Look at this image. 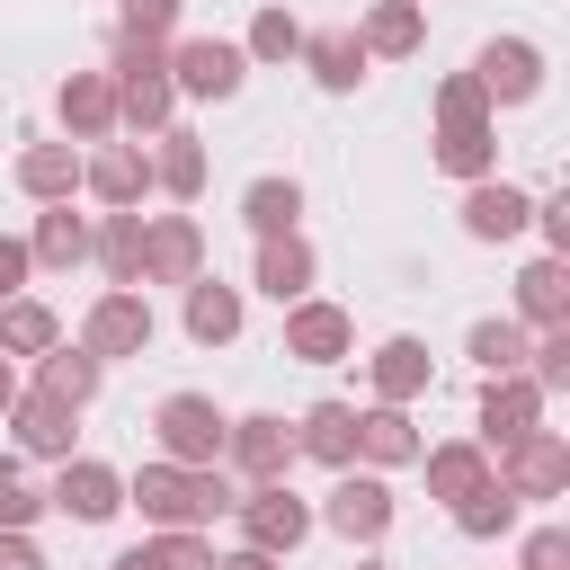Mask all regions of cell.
Returning a JSON list of instances; mask_svg holds the SVG:
<instances>
[{"instance_id": "6da1fadb", "label": "cell", "mask_w": 570, "mask_h": 570, "mask_svg": "<svg viewBox=\"0 0 570 570\" xmlns=\"http://www.w3.org/2000/svg\"><path fill=\"white\" fill-rule=\"evenodd\" d=\"M125 499H134L151 525H169V534H196V525H214V517L240 508V490H232L223 472H178V463H142Z\"/></svg>"}, {"instance_id": "7a4b0ae2", "label": "cell", "mask_w": 570, "mask_h": 570, "mask_svg": "<svg viewBox=\"0 0 570 570\" xmlns=\"http://www.w3.org/2000/svg\"><path fill=\"white\" fill-rule=\"evenodd\" d=\"M151 436H160V463H178V472H214V463H223L232 419H223L205 392H169V401H160V419H151Z\"/></svg>"}, {"instance_id": "3957f363", "label": "cell", "mask_w": 570, "mask_h": 570, "mask_svg": "<svg viewBox=\"0 0 570 570\" xmlns=\"http://www.w3.org/2000/svg\"><path fill=\"white\" fill-rule=\"evenodd\" d=\"M169 53L160 45H125L116 53V116L125 125H169Z\"/></svg>"}, {"instance_id": "277c9868", "label": "cell", "mask_w": 570, "mask_h": 570, "mask_svg": "<svg viewBox=\"0 0 570 570\" xmlns=\"http://www.w3.org/2000/svg\"><path fill=\"white\" fill-rule=\"evenodd\" d=\"M80 347L107 365V356H142L151 347V303L134 294V285H116V294H98L89 303V330H80Z\"/></svg>"}, {"instance_id": "5b68a950", "label": "cell", "mask_w": 570, "mask_h": 570, "mask_svg": "<svg viewBox=\"0 0 570 570\" xmlns=\"http://www.w3.org/2000/svg\"><path fill=\"white\" fill-rule=\"evenodd\" d=\"M232 517L249 525V552H267V561H276V552H294V543L312 534V508H303V499H294L285 481H258V490H249V499H240Z\"/></svg>"}, {"instance_id": "8992f818", "label": "cell", "mask_w": 570, "mask_h": 570, "mask_svg": "<svg viewBox=\"0 0 570 570\" xmlns=\"http://www.w3.org/2000/svg\"><path fill=\"white\" fill-rule=\"evenodd\" d=\"M240 71H249V53L223 45V36H187V45L169 53V89H187V98H232Z\"/></svg>"}, {"instance_id": "52a82bcc", "label": "cell", "mask_w": 570, "mask_h": 570, "mask_svg": "<svg viewBox=\"0 0 570 570\" xmlns=\"http://www.w3.org/2000/svg\"><path fill=\"white\" fill-rule=\"evenodd\" d=\"M561 481H570V445H561L552 428H534V436L508 445V481H499L508 499H552Z\"/></svg>"}, {"instance_id": "ba28073f", "label": "cell", "mask_w": 570, "mask_h": 570, "mask_svg": "<svg viewBox=\"0 0 570 570\" xmlns=\"http://www.w3.org/2000/svg\"><path fill=\"white\" fill-rule=\"evenodd\" d=\"M472 80H481V98H534L543 89V53L525 36H490L481 62H472Z\"/></svg>"}, {"instance_id": "9c48e42d", "label": "cell", "mask_w": 570, "mask_h": 570, "mask_svg": "<svg viewBox=\"0 0 570 570\" xmlns=\"http://www.w3.org/2000/svg\"><path fill=\"white\" fill-rule=\"evenodd\" d=\"M525 223H534V196H525V187L472 178V196H463V232H472V240H517Z\"/></svg>"}, {"instance_id": "30bf717a", "label": "cell", "mask_w": 570, "mask_h": 570, "mask_svg": "<svg viewBox=\"0 0 570 570\" xmlns=\"http://www.w3.org/2000/svg\"><path fill=\"white\" fill-rule=\"evenodd\" d=\"M196 258H205V240L187 214H160L142 232V285H196Z\"/></svg>"}, {"instance_id": "8fae6325", "label": "cell", "mask_w": 570, "mask_h": 570, "mask_svg": "<svg viewBox=\"0 0 570 570\" xmlns=\"http://www.w3.org/2000/svg\"><path fill=\"white\" fill-rule=\"evenodd\" d=\"M223 454L249 472V481H285V463H294V428L285 419H232V436H223Z\"/></svg>"}, {"instance_id": "7c38bea8", "label": "cell", "mask_w": 570, "mask_h": 570, "mask_svg": "<svg viewBox=\"0 0 570 570\" xmlns=\"http://www.w3.org/2000/svg\"><path fill=\"white\" fill-rule=\"evenodd\" d=\"M534 419H543V392H534L525 374H490V392H481V436H490V445H517V436H534Z\"/></svg>"}, {"instance_id": "4fadbf2b", "label": "cell", "mask_w": 570, "mask_h": 570, "mask_svg": "<svg viewBox=\"0 0 570 570\" xmlns=\"http://www.w3.org/2000/svg\"><path fill=\"white\" fill-rule=\"evenodd\" d=\"M53 508H62V517H80V525H107V517L125 508V481H116L107 463H89V454H80V463H62V481H53Z\"/></svg>"}, {"instance_id": "5bb4252c", "label": "cell", "mask_w": 570, "mask_h": 570, "mask_svg": "<svg viewBox=\"0 0 570 570\" xmlns=\"http://www.w3.org/2000/svg\"><path fill=\"white\" fill-rule=\"evenodd\" d=\"M285 356L338 365V356H347V312H338V303H294V312H285Z\"/></svg>"}, {"instance_id": "9a60e30c", "label": "cell", "mask_w": 570, "mask_h": 570, "mask_svg": "<svg viewBox=\"0 0 570 570\" xmlns=\"http://www.w3.org/2000/svg\"><path fill=\"white\" fill-rule=\"evenodd\" d=\"M330 525H338L347 543H374V534L392 525V490H383L374 472H347V481L330 490Z\"/></svg>"}, {"instance_id": "2e32d148", "label": "cell", "mask_w": 570, "mask_h": 570, "mask_svg": "<svg viewBox=\"0 0 570 570\" xmlns=\"http://www.w3.org/2000/svg\"><path fill=\"white\" fill-rule=\"evenodd\" d=\"M258 294H276V303H303V294H312V249H303V232L258 240Z\"/></svg>"}, {"instance_id": "e0dca14e", "label": "cell", "mask_w": 570, "mask_h": 570, "mask_svg": "<svg viewBox=\"0 0 570 570\" xmlns=\"http://www.w3.org/2000/svg\"><path fill=\"white\" fill-rule=\"evenodd\" d=\"M294 454H321V463H356V410L347 401H312L303 410V436H294Z\"/></svg>"}, {"instance_id": "ac0fdd59", "label": "cell", "mask_w": 570, "mask_h": 570, "mask_svg": "<svg viewBox=\"0 0 570 570\" xmlns=\"http://www.w3.org/2000/svg\"><path fill=\"white\" fill-rule=\"evenodd\" d=\"M53 107H62V125H71L80 142H98V134L116 125V80H98V71H71Z\"/></svg>"}, {"instance_id": "d6986e66", "label": "cell", "mask_w": 570, "mask_h": 570, "mask_svg": "<svg viewBox=\"0 0 570 570\" xmlns=\"http://www.w3.org/2000/svg\"><path fill=\"white\" fill-rule=\"evenodd\" d=\"M303 62H312V80H321V89H356L374 53H365L347 27H330V36H303Z\"/></svg>"}, {"instance_id": "ffe728a7", "label": "cell", "mask_w": 570, "mask_h": 570, "mask_svg": "<svg viewBox=\"0 0 570 570\" xmlns=\"http://www.w3.org/2000/svg\"><path fill=\"white\" fill-rule=\"evenodd\" d=\"M18 187L45 196V205H62V196L80 187V151H71V142H36V151H18Z\"/></svg>"}, {"instance_id": "44dd1931", "label": "cell", "mask_w": 570, "mask_h": 570, "mask_svg": "<svg viewBox=\"0 0 570 570\" xmlns=\"http://www.w3.org/2000/svg\"><path fill=\"white\" fill-rule=\"evenodd\" d=\"M187 338H205V347L240 338V294L214 285V276H196V285H187Z\"/></svg>"}, {"instance_id": "7402d4cb", "label": "cell", "mask_w": 570, "mask_h": 570, "mask_svg": "<svg viewBox=\"0 0 570 570\" xmlns=\"http://www.w3.org/2000/svg\"><path fill=\"white\" fill-rule=\"evenodd\" d=\"M374 392H383L392 410L419 401V392H428V347H419V338H383V347H374Z\"/></svg>"}, {"instance_id": "603a6c76", "label": "cell", "mask_w": 570, "mask_h": 570, "mask_svg": "<svg viewBox=\"0 0 570 570\" xmlns=\"http://www.w3.org/2000/svg\"><path fill=\"white\" fill-rule=\"evenodd\" d=\"M80 178H89V187H98V196H107V205H134V196H142V187H151V160H142V151H134V142H107V151H98V160H89V169H80Z\"/></svg>"}, {"instance_id": "cb8c5ba5", "label": "cell", "mask_w": 570, "mask_h": 570, "mask_svg": "<svg viewBox=\"0 0 570 570\" xmlns=\"http://www.w3.org/2000/svg\"><path fill=\"white\" fill-rule=\"evenodd\" d=\"M517 312L543 321V330H561V312H570V267H561V258H534V267L517 276Z\"/></svg>"}, {"instance_id": "d4e9b609", "label": "cell", "mask_w": 570, "mask_h": 570, "mask_svg": "<svg viewBox=\"0 0 570 570\" xmlns=\"http://www.w3.org/2000/svg\"><path fill=\"white\" fill-rule=\"evenodd\" d=\"M9 419H18V445H36V454H62V463H71V410H62V401L27 392V401H9Z\"/></svg>"}, {"instance_id": "484cf974", "label": "cell", "mask_w": 570, "mask_h": 570, "mask_svg": "<svg viewBox=\"0 0 570 570\" xmlns=\"http://www.w3.org/2000/svg\"><path fill=\"white\" fill-rule=\"evenodd\" d=\"M356 454H365V463H410V454H419V428H410L392 401H374V410L356 419Z\"/></svg>"}, {"instance_id": "4316f807", "label": "cell", "mask_w": 570, "mask_h": 570, "mask_svg": "<svg viewBox=\"0 0 570 570\" xmlns=\"http://www.w3.org/2000/svg\"><path fill=\"white\" fill-rule=\"evenodd\" d=\"M294 214H303V187H294V178H258V187L240 196V223H249L258 240H276V232H294Z\"/></svg>"}, {"instance_id": "83f0119b", "label": "cell", "mask_w": 570, "mask_h": 570, "mask_svg": "<svg viewBox=\"0 0 570 570\" xmlns=\"http://www.w3.org/2000/svg\"><path fill=\"white\" fill-rule=\"evenodd\" d=\"M27 258H36V267H80V258H89V223H80L71 205H53V214L36 223V240H27Z\"/></svg>"}, {"instance_id": "f1b7e54d", "label": "cell", "mask_w": 570, "mask_h": 570, "mask_svg": "<svg viewBox=\"0 0 570 570\" xmlns=\"http://www.w3.org/2000/svg\"><path fill=\"white\" fill-rule=\"evenodd\" d=\"M45 401H62V410H80L89 392H98V356L89 347H45V383H36Z\"/></svg>"}, {"instance_id": "f546056e", "label": "cell", "mask_w": 570, "mask_h": 570, "mask_svg": "<svg viewBox=\"0 0 570 570\" xmlns=\"http://www.w3.org/2000/svg\"><path fill=\"white\" fill-rule=\"evenodd\" d=\"M89 249L107 258V276H116V285H142V214H107V232H98Z\"/></svg>"}, {"instance_id": "4dcf8cb0", "label": "cell", "mask_w": 570, "mask_h": 570, "mask_svg": "<svg viewBox=\"0 0 570 570\" xmlns=\"http://www.w3.org/2000/svg\"><path fill=\"white\" fill-rule=\"evenodd\" d=\"M481 481H490L481 445H436V454H428V490H436V499H472Z\"/></svg>"}, {"instance_id": "1f68e13d", "label": "cell", "mask_w": 570, "mask_h": 570, "mask_svg": "<svg viewBox=\"0 0 570 570\" xmlns=\"http://www.w3.org/2000/svg\"><path fill=\"white\" fill-rule=\"evenodd\" d=\"M0 347H9V356H45V347H53V312L27 303V294H9V303H0Z\"/></svg>"}, {"instance_id": "d6a6232c", "label": "cell", "mask_w": 570, "mask_h": 570, "mask_svg": "<svg viewBox=\"0 0 570 570\" xmlns=\"http://www.w3.org/2000/svg\"><path fill=\"white\" fill-rule=\"evenodd\" d=\"M356 45H365V53H410V45H419V0H383Z\"/></svg>"}, {"instance_id": "836d02e7", "label": "cell", "mask_w": 570, "mask_h": 570, "mask_svg": "<svg viewBox=\"0 0 570 570\" xmlns=\"http://www.w3.org/2000/svg\"><path fill=\"white\" fill-rule=\"evenodd\" d=\"M151 178H160L169 196H196V187H205V151H196V134H160V160H151Z\"/></svg>"}, {"instance_id": "e575fe53", "label": "cell", "mask_w": 570, "mask_h": 570, "mask_svg": "<svg viewBox=\"0 0 570 570\" xmlns=\"http://www.w3.org/2000/svg\"><path fill=\"white\" fill-rule=\"evenodd\" d=\"M472 365L481 374H517L525 365V321H481L472 330Z\"/></svg>"}, {"instance_id": "d590c367", "label": "cell", "mask_w": 570, "mask_h": 570, "mask_svg": "<svg viewBox=\"0 0 570 570\" xmlns=\"http://www.w3.org/2000/svg\"><path fill=\"white\" fill-rule=\"evenodd\" d=\"M436 160H445L454 178H490V125H445V134H436Z\"/></svg>"}, {"instance_id": "8d00e7d4", "label": "cell", "mask_w": 570, "mask_h": 570, "mask_svg": "<svg viewBox=\"0 0 570 570\" xmlns=\"http://www.w3.org/2000/svg\"><path fill=\"white\" fill-rule=\"evenodd\" d=\"M454 525H463V534H508V525H517V499H508L499 481H481L472 499H454Z\"/></svg>"}, {"instance_id": "74e56055", "label": "cell", "mask_w": 570, "mask_h": 570, "mask_svg": "<svg viewBox=\"0 0 570 570\" xmlns=\"http://www.w3.org/2000/svg\"><path fill=\"white\" fill-rule=\"evenodd\" d=\"M249 53H258V62H285V53H303V27H294L285 9H258V27H249Z\"/></svg>"}, {"instance_id": "f35d334b", "label": "cell", "mask_w": 570, "mask_h": 570, "mask_svg": "<svg viewBox=\"0 0 570 570\" xmlns=\"http://www.w3.org/2000/svg\"><path fill=\"white\" fill-rule=\"evenodd\" d=\"M525 356H534V392H570V330H543V347Z\"/></svg>"}, {"instance_id": "ab89813d", "label": "cell", "mask_w": 570, "mask_h": 570, "mask_svg": "<svg viewBox=\"0 0 570 570\" xmlns=\"http://www.w3.org/2000/svg\"><path fill=\"white\" fill-rule=\"evenodd\" d=\"M178 27V0H125V45H160Z\"/></svg>"}, {"instance_id": "60d3db41", "label": "cell", "mask_w": 570, "mask_h": 570, "mask_svg": "<svg viewBox=\"0 0 570 570\" xmlns=\"http://www.w3.org/2000/svg\"><path fill=\"white\" fill-rule=\"evenodd\" d=\"M36 508H45V499H36V490L0 463V534H27V525H36Z\"/></svg>"}, {"instance_id": "b9f144b4", "label": "cell", "mask_w": 570, "mask_h": 570, "mask_svg": "<svg viewBox=\"0 0 570 570\" xmlns=\"http://www.w3.org/2000/svg\"><path fill=\"white\" fill-rule=\"evenodd\" d=\"M151 561H160V570H214V552H205L196 534H160V543H151Z\"/></svg>"}, {"instance_id": "7bdbcfd3", "label": "cell", "mask_w": 570, "mask_h": 570, "mask_svg": "<svg viewBox=\"0 0 570 570\" xmlns=\"http://www.w3.org/2000/svg\"><path fill=\"white\" fill-rule=\"evenodd\" d=\"M525 570H570V534L561 525H534L525 534Z\"/></svg>"}, {"instance_id": "ee69618b", "label": "cell", "mask_w": 570, "mask_h": 570, "mask_svg": "<svg viewBox=\"0 0 570 570\" xmlns=\"http://www.w3.org/2000/svg\"><path fill=\"white\" fill-rule=\"evenodd\" d=\"M436 107H445V125H481V107H490V98H481V80H445V98H436Z\"/></svg>"}, {"instance_id": "f6af8a7d", "label": "cell", "mask_w": 570, "mask_h": 570, "mask_svg": "<svg viewBox=\"0 0 570 570\" xmlns=\"http://www.w3.org/2000/svg\"><path fill=\"white\" fill-rule=\"evenodd\" d=\"M27 267H36V258H27V240H0V303L27 285Z\"/></svg>"}, {"instance_id": "bcb514c9", "label": "cell", "mask_w": 570, "mask_h": 570, "mask_svg": "<svg viewBox=\"0 0 570 570\" xmlns=\"http://www.w3.org/2000/svg\"><path fill=\"white\" fill-rule=\"evenodd\" d=\"M0 570H45V561H36V543H27V534H0Z\"/></svg>"}, {"instance_id": "7dc6e473", "label": "cell", "mask_w": 570, "mask_h": 570, "mask_svg": "<svg viewBox=\"0 0 570 570\" xmlns=\"http://www.w3.org/2000/svg\"><path fill=\"white\" fill-rule=\"evenodd\" d=\"M107 570H160V561H151V543H134V552H116Z\"/></svg>"}, {"instance_id": "c3c4849f", "label": "cell", "mask_w": 570, "mask_h": 570, "mask_svg": "<svg viewBox=\"0 0 570 570\" xmlns=\"http://www.w3.org/2000/svg\"><path fill=\"white\" fill-rule=\"evenodd\" d=\"M214 570H276V561H267V552H223Z\"/></svg>"}, {"instance_id": "681fc988", "label": "cell", "mask_w": 570, "mask_h": 570, "mask_svg": "<svg viewBox=\"0 0 570 570\" xmlns=\"http://www.w3.org/2000/svg\"><path fill=\"white\" fill-rule=\"evenodd\" d=\"M9 401H18V383H9V365H0V410H9Z\"/></svg>"}, {"instance_id": "f907efd6", "label": "cell", "mask_w": 570, "mask_h": 570, "mask_svg": "<svg viewBox=\"0 0 570 570\" xmlns=\"http://www.w3.org/2000/svg\"><path fill=\"white\" fill-rule=\"evenodd\" d=\"M374 570H383V561H374Z\"/></svg>"}]
</instances>
